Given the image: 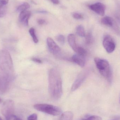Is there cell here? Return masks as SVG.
<instances>
[{"label": "cell", "mask_w": 120, "mask_h": 120, "mask_svg": "<svg viewBox=\"0 0 120 120\" xmlns=\"http://www.w3.org/2000/svg\"><path fill=\"white\" fill-rule=\"evenodd\" d=\"M49 90L51 97L55 100L59 99L63 94L62 82L59 71L51 68L49 73Z\"/></svg>", "instance_id": "obj_1"}, {"label": "cell", "mask_w": 120, "mask_h": 120, "mask_svg": "<svg viewBox=\"0 0 120 120\" xmlns=\"http://www.w3.org/2000/svg\"><path fill=\"white\" fill-rule=\"evenodd\" d=\"M0 75L12 82L15 77L12 60L10 53L6 50L0 51Z\"/></svg>", "instance_id": "obj_2"}, {"label": "cell", "mask_w": 120, "mask_h": 120, "mask_svg": "<svg viewBox=\"0 0 120 120\" xmlns=\"http://www.w3.org/2000/svg\"><path fill=\"white\" fill-rule=\"evenodd\" d=\"M94 61L97 68L101 75L107 79L109 82H111L112 71L109 62L107 60L98 57L95 58Z\"/></svg>", "instance_id": "obj_3"}, {"label": "cell", "mask_w": 120, "mask_h": 120, "mask_svg": "<svg viewBox=\"0 0 120 120\" xmlns=\"http://www.w3.org/2000/svg\"><path fill=\"white\" fill-rule=\"evenodd\" d=\"M34 108L37 110L53 116H57L62 112L61 109L58 106L46 104H35Z\"/></svg>", "instance_id": "obj_4"}, {"label": "cell", "mask_w": 120, "mask_h": 120, "mask_svg": "<svg viewBox=\"0 0 120 120\" xmlns=\"http://www.w3.org/2000/svg\"><path fill=\"white\" fill-rule=\"evenodd\" d=\"M15 105L12 100H6L2 105L1 111L6 120H9L14 115Z\"/></svg>", "instance_id": "obj_5"}, {"label": "cell", "mask_w": 120, "mask_h": 120, "mask_svg": "<svg viewBox=\"0 0 120 120\" xmlns=\"http://www.w3.org/2000/svg\"><path fill=\"white\" fill-rule=\"evenodd\" d=\"M103 44L105 50L108 53L113 52L115 49V41L109 35L105 36L103 40Z\"/></svg>", "instance_id": "obj_6"}, {"label": "cell", "mask_w": 120, "mask_h": 120, "mask_svg": "<svg viewBox=\"0 0 120 120\" xmlns=\"http://www.w3.org/2000/svg\"><path fill=\"white\" fill-rule=\"evenodd\" d=\"M90 10L95 12L100 16H104L105 12V6L101 3L97 2L89 6Z\"/></svg>", "instance_id": "obj_7"}, {"label": "cell", "mask_w": 120, "mask_h": 120, "mask_svg": "<svg viewBox=\"0 0 120 120\" xmlns=\"http://www.w3.org/2000/svg\"><path fill=\"white\" fill-rule=\"evenodd\" d=\"M47 44L51 52L54 55H58L60 52V49L54 40L51 38L47 39Z\"/></svg>", "instance_id": "obj_8"}, {"label": "cell", "mask_w": 120, "mask_h": 120, "mask_svg": "<svg viewBox=\"0 0 120 120\" xmlns=\"http://www.w3.org/2000/svg\"><path fill=\"white\" fill-rule=\"evenodd\" d=\"M86 73L83 72L79 74L72 85L71 91H74L77 90L82 85L83 82L85 80L86 77Z\"/></svg>", "instance_id": "obj_9"}, {"label": "cell", "mask_w": 120, "mask_h": 120, "mask_svg": "<svg viewBox=\"0 0 120 120\" xmlns=\"http://www.w3.org/2000/svg\"><path fill=\"white\" fill-rule=\"evenodd\" d=\"M101 22L104 25L112 28L116 31H118L119 30L116 22L111 17L109 16L104 17L101 19Z\"/></svg>", "instance_id": "obj_10"}, {"label": "cell", "mask_w": 120, "mask_h": 120, "mask_svg": "<svg viewBox=\"0 0 120 120\" xmlns=\"http://www.w3.org/2000/svg\"><path fill=\"white\" fill-rule=\"evenodd\" d=\"M11 81L6 78L0 75V93L4 94L6 92L10 86Z\"/></svg>", "instance_id": "obj_11"}, {"label": "cell", "mask_w": 120, "mask_h": 120, "mask_svg": "<svg viewBox=\"0 0 120 120\" xmlns=\"http://www.w3.org/2000/svg\"><path fill=\"white\" fill-rule=\"evenodd\" d=\"M31 12L26 10L20 12L19 16V20L20 22L25 26L29 25V21L31 17Z\"/></svg>", "instance_id": "obj_12"}, {"label": "cell", "mask_w": 120, "mask_h": 120, "mask_svg": "<svg viewBox=\"0 0 120 120\" xmlns=\"http://www.w3.org/2000/svg\"><path fill=\"white\" fill-rule=\"evenodd\" d=\"M85 56L77 54L73 56L72 60L74 63L77 64L82 68L84 67L85 64Z\"/></svg>", "instance_id": "obj_13"}, {"label": "cell", "mask_w": 120, "mask_h": 120, "mask_svg": "<svg viewBox=\"0 0 120 120\" xmlns=\"http://www.w3.org/2000/svg\"><path fill=\"white\" fill-rule=\"evenodd\" d=\"M68 41L70 46L72 49L76 52L78 46L77 45L75 41V37L73 34H70L68 36Z\"/></svg>", "instance_id": "obj_14"}, {"label": "cell", "mask_w": 120, "mask_h": 120, "mask_svg": "<svg viewBox=\"0 0 120 120\" xmlns=\"http://www.w3.org/2000/svg\"><path fill=\"white\" fill-rule=\"evenodd\" d=\"M73 115L71 111H66L61 114L60 120H72Z\"/></svg>", "instance_id": "obj_15"}, {"label": "cell", "mask_w": 120, "mask_h": 120, "mask_svg": "<svg viewBox=\"0 0 120 120\" xmlns=\"http://www.w3.org/2000/svg\"><path fill=\"white\" fill-rule=\"evenodd\" d=\"M30 8V5L26 2H25L21 5H20L17 8L18 12H21L22 11L27 10V9Z\"/></svg>", "instance_id": "obj_16"}, {"label": "cell", "mask_w": 120, "mask_h": 120, "mask_svg": "<svg viewBox=\"0 0 120 120\" xmlns=\"http://www.w3.org/2000/svg\"><path fill=\"white\" fill-rule=\"evenodd\" d=\"M76 32L78 35L81 37L85 36V31L84 27L82 25H78L76 28Z\"/></svg>", "instance_id": "obj_17"}, {"label": "cell", "mask_w": 120, "mask_h": 120, "mask_svg": "<svg viewBox=\"0 0 120 120\" xmlns=\"http://www.w3.org/2000/svg\"><path fill=\"white\" fill-rule=\"evenodd\" d=\"M29 32L31 37H32L33 41L35 43H37L38 42V39L36 35L35 30L33 27L30 28L29 30Z\"/></svg>", "instance_id": "obj_18"}, {"label": "cell", "mask_w": 120, "mask_h": 120, "mask_svg": "<svg viewBox=\"0 0 120 120\" xmlns=\"http://www.w3.org/2000/svg\"><path fill=\"white\" fill-rule=\"evenodd\" d=\"M81 120H102V118L97 116L90 115L86 116Z\"/></svg>", "instance_id": "obj_19"}, {"label": "cell", "mask_w": 120, "mask_h": 120, "mask_svg": "<svg viewBox=\"0 0 120 120\" xmlns=\"http://www.w3.org/2000/svg\"><path fill=\"white\" fill-rule=\"evenodd\" d=\"M7 8L5 6L0 5V18L3 17L6 14Z\"/></svg>", "instance_id": "obj_20"}, {"label": "cell", "mask_w": 120, "mask_h": 120, "mask_svg": "<svg viewBox=\"0 0 120 120\" xmlns=\"http://www.w3.org/2000/svg\"><path fill=\"white\" fill-rule=\"evenodd\" d=\"M77 54L85 56L87 54V51L84 49L80 46H78L76 52Z\"/></svg>", "instance_id": "obj_21"}, {"label": "cell", "mask_w": 120, "mask_h": 120, "mask_svg": "<svg viewBox=\"0 0 120 120\" xmlns=\"http://www.w3.org/2000/svg\"><path fill=\"white\" fill-rule=\"evenodd\" d=\"M86 37V43L87 44H90L93 41V37L91 33H89Z\"/></svg>", "instance_id": "obj_22"}, {"label": "cell", "mask_w": 120, "mask_h": 120, "mask_svg": "<svg viewBox=\"0 0 120 120\" xmlns=\"http://www.w3.org/2000/svg\"><path fill=\"white\" fill-rule=\"evenodd\" d=\"M56 39L58 41V42L61 45H64L65 43V37L63 35H61V34L58 35L56 37Z\"/></svg>", "instance_id": "obj_23"}, {"label": "cell", "mask_w": 120, "mask_h": 120, "mask_svg": "<svg viewBox=\"0 0 120 120\" xmlns=\"http://www.w3.org/2000/svg\"><path fill=\"white\" fill-rule=\"evenodd\" d=\"M72 16L73 18L76 19H81L84 18L83 15L80 13L77 12H74L72 14Z\"/></svg>", "instance_id": "obj_24"}, {"label": "cell", "mask_w": 120, "mask_h": 120, "mask_svg": "<svg viewBox=\"0 0 120 120\" xmlns=\"http://www.w3.org/2000/svg\"><path fill=\"white\" fill-rule=\"evenodd\" d=\"M116 17L120 24V4L118 5L115 13Z\"/></svg>", "instance_id": "obj_25"}, {"label": "cell", "mask_w": 120, "mask_h": 120, "mask_svg": "<svg viewBox=\"0 0 120 120\" xmlns=\"http://www.w3.org/2000/svg\"><path fill=\"white\" fill-rule=\"evenodd\" d=\"M37 115L36 113H34L29 116L27 118V120H37Z\"/></svg>", "instance_id": "obj_26"}, {"label": "cell", "mask_w": 120, "mask_h": 120, "mask_svg": "<svg viewBox=\"0 0 120 120\" xmlns=\"http://www.w3.org/2000/svg\"><path fill=\"white\" fill-rule=\"evenodd\" d=\"M37 22L39 25H43L46 23L45 20L43 19H39L37 20Z\"/></svg>", "instance_id": "obj_27"}, {"label": "cell", "mask_w": 120, "mask_h": 120, "mask_svg": "<svg viewBox=\"0 0 120 120\" xmlns=\"http://www.w3.org/2000/svg\"><path fill=\"white\" fill-rule=\"evenodd\" d=\"M32 60L35 63H38L41 64L42 63V61L41 60H40L39 58H33L32 59Z\"/></svg>", "instance_id": "obj_28"}, {"label": "cell", "mask_w": 120, "mask_h": 120, "mask_svg": "<svg viewBox=\"0 0 120 120\" xmlns=\"http://www.w3.org/2000/svg\"><path fill=\"white\" fill-rule=\"evenodd\" d=\"M8 0H0V5L5 6L8 3Z\"/></svg>", "instance_id": "obj_29"}, {"label": "cell", "mask_w": 120, "mask_h": 120, "mask_svg": "<svg viewBox=\"0 0 120 120\" xmlns=\"http://www.w3.org/2000/svg\"><path fill=\"white\" fill-rule=\"evenodd\" d=\"M10 120H22L19 118L18 117L14 115Z\"/></svg>", "instance_id": "obj_30"}, {"label": "cell", "mask_w": 120, "mask_h": 120, "mask_svg": "<svg viewBox=\"0 0 120 120\" xmlns=\"http://www.w3.org/2000/svg\"><path fill=\"white\" fill-rule=\"evenodd\" d=\"M50 0L53 4H56V5L59 4L60 3L59 0Z\"/></svg>", "instance_id": "obj_31"}, {"label": "cell", "mask_w": 120, "mask_h": 120, "mask_svg": "<svg viewBox=\"0 0 120 120\" xmlns=\"http://www.w3.org/2000/svg\"><path fill=\"white\" fill-rule=\"evenodd\" d=\"M1 101H2V100L0 98V103H1Z\"/></svg>", "instance_id": "obj_32"}, {"label": "cell", "mask_w": 120, "mask_h": 120, "mask_svg": "<svg viewBox=\"0 0 120 120\" xmlns=\"http://www.w3.org/2000/svg\"><path fill=\"white\" fill-rule=\"evenodd\" d=\"M0 120H2V119H1V118L0 117Z\"/></svg>", "instance_id": "obj_33"}, {"label": "cell", "mask_w": 120, "mask_h": 120, "mask_svg": "<svg viewBox=\"0 0 120 120\" xmlns=\"http://www.w3.org/2000/svg\"></svg>", "instance_id": "obj_34"}, {"label": "cell", "mask_w": 120, "mask_h": 120, "mask_svg": "<svg viewBox=\"0 0 120 120\" xmlns=\"http://www.w3.org/2000/svg\"></svg>", "instance_id": "obj_35"}]
</instances>
